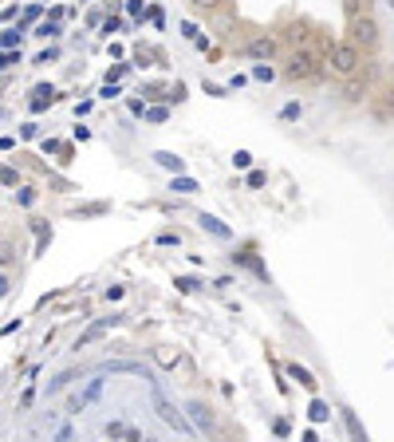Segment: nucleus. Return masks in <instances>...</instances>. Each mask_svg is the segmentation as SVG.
<instances>
[{"instance_id":"obj_15","label":"nucleus","mask_w":394,"mask_h":442,"mask_svg":"<svg viewBox=\"0 0 394 442\" xmlns=\"http://www.w3.org/2000/svg\"><path fill=\"white\" fill-rule=\"evenodd\" d=\"M343 13H347V20H359V16H367V0H343Z\"/></svg>"},{"instance_id":"obj_26","label":"nucleus","mask_w":394,"mask_h":442,"mask_svg":"<svg viewBox=\"0 0 394 442\" xmlns=\"http://www.w3.org/2000/svg\"><path fill=\"white\" fill-rule=\"evenodd\" d=\"M16 60H20V56H16V51H0V72H4V67H12Z\"/></svg>"},{"instance_id":"obj_2","label":"nucleus","mask_w":394,"mask_h":442,"mask_svg":"<svg viewBox=\"0 0 394 442\" xmlns=\"http://www.w3.org/2000/svg\"><path fill=\"white\" fill-rule=\"evenodd\" d=\"M359 63H363V51L355 48V44H335L332 51H327V63L323 67H332V75H339V79H347V75L359 72Z\"/></svg>"},{"instance_id":"obj_13","label":"nucleus","mask_w":394,"mask_h":442,"mask_svg":"<svg viewBox=\"0 0 394 442\" xmlns=\"http://www.w3.org/2000/svg\"><path fill=\"white\" fill-rule=\"evenodd\" d=\"M154 162H158L162 170H173V174H182V158H178V154H170V150H158V154H154Z\"/></svg>"},{"instance_id":"obj_22","label":"nucleus","mask_w":394,"mask_h":442,"mask_svg":"<svg viewBox=\"0 0 394 442\" xmlns=\"http://www.w3.org/2000/svg\"><path fill=\"white\" fill-rule=\"evenodd\" d=\"M12 245H8V241H0V269H8V265H12Z\"/></svg>"},{"instance_id":"obj_9","label":"nucleus","mask_w":394,"mask_h":442,"mask_svg":"<svg viewBox=\"0 0 394 442\" xmlns=\"http://www.w3.org/2000/svg\"><path fill=\"white\" fill-rule=\"evenodd\" d=\"M98 395H103V379H91V383H87V391H83V395H79V399L71 403V411H83L87 403H95Z\"/></svg>"},{"instance_id":"obj_3","label":"nucleus","mask_w":394,"mask_h":442,"mask_svg":"<svg viewBox=\"0 0 394 442\" xmlns=\"http://www.w3.org/2000/svg\"><path fill=\"white\" fill-rule=\"evenodd\" d=\"M347 44H355L359 51H375L379 48V24H375V16H359L351 20V32H347Z\"/></svg>"},{"instance_id":"obj_27","label":"nucleus","mask_w":394,"mask_h":442,"mask_svg":"<svg viewBox=\"0 0 394 442\" xmlns=\"http://www.w3.org/2000/svg\"><path fill=\"white\" fill-rule=\"evenodd\" d=\"M173 284H178L182 293H194V288H197V281H189V277H178V281H173Z\"/></svg>"},{"instance_id":"obj_16","label":"nucleus","mask_w":394,"mask_h":442,"mask_svg":"<svg viewBox=\"0 0 394 442\" xmlns=\"http://www.w3.org/2000/svg\"><path fill=\"white\" fill-rule=\"evenodd\" d=\"M288 375H292V379H300L304 387H316V379H311V371H308V368H300V363H292V368H288Z\"/></svg>"},{"instance_id":"obj_29","label":"nucleus","mask_w":394,"mask_h":442,"mask_svg":"<svg viewBox=\"0 0 394 442\" xmlns=\"http://www.w3.org/2000/svg\"><path fill=\"white\" fill-rule=\"evenodd\" d=\"M248 186H252V190H260V186H264V174L252 170V174H248Z\"/></svg>"},{"instance_id":"obj_28","label":"nucleus","mask_w":394,"mask_h":442,"mask_svg":"<svg viewBox=\"0 0 394 442\" xmlns=\"http://www.w3.org/2000/svg\"><path fill=\"white\" fill-rule=\"evenodd\" d=\"M280 115H284V119H300V103H288V107H284Z\"/></svg>"},{"instance_id":"obj_31","label":"nucleus","mask_w":394,"mask_h":442,"mask_svg":"<svg viewBox=\"0 0 394 442\" xmlns=\"http://www.w3.org/2000/svg\"><path fill=\"white\" fill-rule=\"evenodd\" d=\"M8 288H12V284H8V272H0V296H8Z\"/></svg>"},{"instance_id":"obj_19","label":"nucleus","mask_w":394,"mask_h":442,"mask_svg":"<svg viewBox=\"0 0 394 442\" xmlns=\"http://www.w3.org/2000/svg\"><path fill=\"white\" fill-rule=\"evenodd\" d=\"M173 190H178V194H194L197 182H194V178H173Z\"/></svg>"},{"instance_id":"obj_23","label":"nucleus","mask_w":394,"mask_h":442,"mask_svg":"<svg viewBox=\"0 0 394 442\" xmlns=\"http://www.w3.org/2000/svg\"><path fill=\"white\" fill-rule=\"evenodd\" d=\"M146 119H150V123H166V119H170V110H166V107H150Z\"/></svg>"},{"instance_id":"obj_1","label":"nucleus","mask_w":394,"mask_h":442,"mask_svg":"<svg viewBox=\"0 0 394 442\" xmlns=\"http://www.w3.org/2000/svg\"><path fill=\"white\" fill-rule=\"evenodd\" d=\"M332 51V48H327ZM327 51H323L320 40H311V44H304L300 51H292V60H288V79H296V83H308V79H320L323 75V63H327Z\"/></svg>"},{"instance_id":"obj_17","label":"nucleus","mask_w":394,"mask_h":442,"mask_svg":"<svg viewBox=\"0 0 394 442\" xmlns=\"http://www.w3.org/2000/svg\"><path fill=\"white\" fill-rule=\"evenodd\" d=\"M308 415H311V423H323V418L332 415V411H327V403H320V399H316V403H311V411H308Z\"/></svg>"},{"instance_id":"obj_11","label":"nucleus","mask_w":394,"mask_h":442,"mask_svg":"<svg viewBox=\"0 0 394 442\" xmlns=\"http://www.w3.org/2000/svg\"><path fill=\"white\" fill-rule=\"evenodd\" d=\"M343 423H347V430H351V439H355V442H370L367 430H363V423L355 418V411H347V407H343Z\"/></svg>"},{"instance_id":"obj_12","label":"nucleus","mask_w":394,"mask_h":442,"mask_svg":"<svg viewBox=\"0 0 394 442\" xmlns=\"http://www.w3.org/2000/svg\"><path fill=\"white\" fill-rule=\"evenodd\" d=\"M154 359H158L162 368H178V363H182V352H178V347H158Z\"/></svg>"},{"instance_id":"obj_10","label":"nucleus","mask_w":394,"mask_h":442,"mask_svg":"<svg viewBox=\"0 0 394 442\" xmlns=\"http://www.w3.org/2000/svg\"><path fill=\"white\" fill-rule=\"evenodd\" d=\"M375 119H379V123L394 119V91H382V99L375 103Z\"/></svg>"},{"instance_id":"obj_24","label":"nucleus","mask_w":394,"mask_h":442,"mask_svg":"<svg viewBox=\"0 0 394 442\" xmlns=\"http://www.w3.org/2000/svg\"><path fill=\"white\" fill-rule=\"evenodd\" d=\"M272 67H264V63H260V67H252V79H260V83H272Z\"/></svg>"},{"instance_id":"obj_21","label":"nucleus","mask_w":394,"mask_h":442,"mask_svg":"<svg viewBox=\"0 0 394 442\" xmlns=\"http://www.w3.org/2000/svg\"><path fill=\"white\" fill-rule=\"evenodd\" d=\"M233 166H237V170H248V166H252V154H248V150H237V154H233Z\"/></svg>"},{"instance_id":"obj_30","label":"nucleus","mask_w":394,"mask_h":442,"mask_svg":"<svg viewBox=\"0 0 394 442\" xmlns=\"http://www.w3.org/2000/svg\"><path fill=\"white\" fill-rule=\"evenodd\" d=\"M55 442H75V430H71V427H63L60 434H55Z\"/></svg>"},{"instance_id":"obj_20","label":"nucleus","mask_w":394,"mask_h":442,"mask_svg":"<svg viewBox=\"0 0 394 442\" xmlns=\"http://www.w3.org/2000/svg\"><path fill=\"white\" fill-rule=\"evenodd\" d=\"M16 182H20V174L12 166H0V186H16Z\"/></svg>"},{"instance_id":"obj_7","label":"nucleus","mask_w":394,"mask_h":442,"mask_svg":"<svg viewBox=\"0 0 394 442\" xmlns=\"http://www.w3.org/2000/svg\"><path fill=\"white\" fill-rule=\"evenodd\" d=\"M107 328H114V316H107V320H98V324H91V328L75 340V347H87V344H95L98 336H107Z\"/></svg>"},{"instance_id":"obj_4","label":"nucleus","mask_w":394,"mask_h":442,"mask_svg":"<svg viewBox=\"0 0 394 442\" xmlns=\"http://www.w3.org/2000/svg\"><path fill=\"white\" fill-rule=\"evenodd\" d=\"M154 411H158L162 423H170L173 430H182V434H194V427H189V418L182 415V411H173V403L166 399L162 391H154Z\"/></svg>"},{"instance_id":"obj_14","label":"nucleus","mask_w":394,"mask_h":442,"mask_svg":"<svg viewBox=\"0 0 394 442\" xmlns=\"http://www.w3.org/2000/svg\"><path fill=\"white\" fill-rule=\"evenodd\" d=\"M201 229H209V234H213V237H221V241L229 237V229H225L217 218H209V213H201Z\"/></svg>"},{"instance_id":"obj_6","label":"nucleus","mask_w":394,"mask_h":442,"mask_svg":"<svg viewBox=\"0 0 394 442\" xmlns=\"http://www.w3.org/2000/svg\"><path fill=\"white\" fill-rule=\"evenodd\" d=\"M370 95V75H347L343 83V103H363V99Z\"/></svg>"},{"instance_id":"obj_32","label":"nucleus","mask_w":394,"mask_h":442,"mask_svg":"<svg viewBox=\"0 0 394 442\" xmlns=\"http://www.w3.org/2000/svg\"><path fill=\"white\" fill-rule=\"evenodd\" d=\"M194 8H217V0H194Z\"/></svg>"},{"instance_id":"obj_25","label":"nucleus","mask_w":394,"mask_h":442,"mask_svg":"<svg viewBox=\"0 0 394 442\" xmlns=\"http://www.w3.org/2000/svg\"><path fill=\"white\" fill-rule=\"evenodd\" d=\"M55 32H60V28H55V20H44V24L36 28V36H44V40H48V36H55Z\"/></svg>"},{"instance_id":"obj_5","label":"nucleus","mask_w":394,"mask_h":442,"mask_svg":"<svg viewBox=\"0 0 394 442\" xmlns=\"http://www.w3.org/2000/svg\"><path fill=\"white\" fill-rule=\"evenodd\" d=\"M185 418H189L197 430H205V434H217V415H213L205 403H197V399H194V403L185 407Z\"/></svg>"},{"instance_id":"obj_8","label":"nucleus","mask_w":394,"mask_h":442,"mask_svg":"<svg viewBox=\"0 0 394 442\" xmlns=\"http://www.w3.org/2000/svg\"><path fill=\"white\" fill-rule=\"evenodd\" d=\"M248 56H257V60H272V56H276V40H272V36H257L252 44H248Z\"/></svg>"},{"instance_id":"obj_18","label":"nucleus","mask_w":394,"mask_h":442,"mask_svg":"<svg viewBox=\"0 0 394 442\" xmlns=\"http://www.w3.org/2000/svg\"><path fill=\"white\" fill-rule=\"evenodd\" d=\"M48 103H51V87H36V99H32V107H48Z\"/></svg>"}]
</instances>
